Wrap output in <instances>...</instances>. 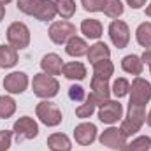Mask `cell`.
Here are the masks:
<instances>
[{
	"label": "cell",
	"instance_id": "cell-8",
	"mask_svg": "<svg viewBox=\"0 0 151 151\" xmlns=\"http://www.w3.org/2000/svg\"><path fill=\"white\" fill-rule=\"evenodd\" d=\"M109 39L118 49H125L130 42V28L123 19H113L109 28H107Z\"/></svg>",
	"mask_w": 151,
	"mask_h": 151
},
{
	"label": "cell",
	"instance_id": "cell-12",
	"mask_svg": "<svg viewBox=\"0 0 151 151\" xmlns=\"http://www.w3.org/2000/svg\"><path fill=\"white\" fill-rule=\"evenodd\" d=\"M90 88H91V97L95 99L97 106H102L104 102H107L111 99V86H109V79H102V77H97L93 76L91 77V83H90Z\"/></svg>",
	"mask_w": 151,
	"mask_h": 151
},
{
	"label": "cell",
	"instance_id": "cell-4",
	"mask_svg": "<svg viewBox=\"0 0 151 151\" xmlns=\"http://www.w3.org/2000/svg\"><path fill=\"white\" fill-rule=\"evenodd\" d=\"M35 114H37L39 121L46 127H58L63 119L60 107L51 100H40L35 106Z\"/></svg>",
	"mask_w": 151,
	"mask_h": 151
},
{
	"label": "cell",
	"instance_id": "cell-29",
	"mask_svg": "<svg viewBox=\"0 0 151 151\" xmlns=\"http://www.w3.org/2000/svg\"><path fill=\"white\" fill-rule=\"evenodd\" d=\"M16 113V100L9 95L0 97V119H9Z\"/></svg>",
	"mask_w": 151,
	"mask_h": 151
},
{
	"label": "cell",
	"instance_id": "cell-15",
	"mask_svg": "<svg viewBox=\"0 0 151 151\" xmlns=\"http://www.w3.org/2000/svg\"><path fill=\"white\" fill-rule=\"evenodd\" d=\"M81 34L86 39H93V40H99L104 34V27L99 19L95 18H86L81 21Z\"/></svg>",
	"mask_w": 151,
	"mask_h": 151
},
{
	"label": "cell",
	"instance_id": "cell-2",
	"mask_svg": "<svg viewBox=\"0 0 151 151\" xmlns=\"http://www.w3.org/2000/svg\"><path fill=\"white\" fill-rule=\"evenodd\" d=\"M32 91L34 95L42 99V100H49V99H55L60 91V83L56 77L53 76H47L44 72L34 76V81H32Z\"/></svg>",
	"mask_w": 151,
	"mask_h": 151
},
{
	"label": "cell",
	"instance_id": "cell-9",
	"mask_svg": "<svg viewBox=\"0 0 151 151\" xmlns=\"http://www.w3.org/2000/svg\"><path fill=\"white\" fill-rule=\"evenodd\" d=\"M99 119L106 125H114L123 119V106L119 100H107L102 106H99Z\"/></svg>",
	"mask_w": 151,
	"mask_h": 151
},
{
	"label": "cell",
	"instance_id": "cell-6",
	"mask_svg": "<svg viewBox=\"0 0 151 151\" xmlns=\"http://www.w3.org/2000/svg\"><path fill=\"white\" fill-rule=\"evenodd\" d=\"M12 134L16 137L18 142L21 141H30V139H35L39 135V125L37 121L30 116H21L14 121L12 125Z\"/></svg>",
	"mask_w": 151,
	"mask_h": 151
},
{
	"label": "cell",
	"instance_id": "cell-23",
	"mask_svg": "<svg viewBox=\"0 0 151 151\" xmlns=\"http://www.w3.org/2000/svg\"><path fill=\"white\" fill-rule=\"evenodd\" d=\"M135 40L144 49H150L151 47V23L150 21H144V23H141L137 27V30H135Z\"/></svg>",
	"mask_w": 151,
	"mask_h": 151
},
{
	"label": "cell",
	"instance_id": "cell-26",
	"mask_svg": "<svg viewBox=\"0 0 151 151\" xmlns=\"http://www.w3.org/2000/svg\"><path fill=\"white\" fill-rule=\"evenodd\" d=\"M151 150V137L150 135H139L135 139H132L130 142H127L123 146V150L119 151H150Z\"/></svg>",
	"mask_w": 151,
	"mask_h": 151
},
{
	"label": "cell",
	"instance_id": "cell-39",
	"mask_svg": "<svg viewBox=\"0 0 151 151\" xmlns=\"http://www.w3.org/2000/svg\"><path fill=\"white\" fill-rule=\"evenodd\" d=\"M146 16H148V18H151V4L146 7Z\"/></svg>",
	"mask_w": 151,
	"mask_h": 151
},
{
	"label": "cell",
	"instance_id": "cell-5",
	"mask_svg": "<svg viewBox=\"0 0 151 151\" xmlns=\"http://www.w3.org/2000/svg\"><path fill=\"white\" fill-rule=\"evenodd\" d=\"M130 102L128 104H135V106H144L151 100V83L146 81L144 77L137 76L132 83H130Z\"/></svg>",
	"mask_w": 151,
	"mask_h": 151
},
{
	"label": "cell",
	"instance_id": "cell-35",
	"mask_svg": "<svg viewBox=\"0 0 151 151\" xmlns=\"http://www.w3.org/2000/svg\"><path fill=\"white\" fill-rule=\"evenodd\" d=\"M125 2H127V5L132 7V9H142V7L146 5V0H125Z\"/></svg>",
	"mask_w": 151,
	"mask_h": 151
},
{
	"label": "cell",
	"instance_id": "cell-24",
	"mask_svg": "<svg viewBox=\"0 0 151 151\" xmlns=\"http://www.w3.org/2000/svg\"><path fill=\"white\" fill-rule=\"evenodd\" d=\"M55 5H56V12L62 19H70L77 11V5H76V0H55Z\"/></svg>",
	"mask_w": 151,
	"mask_h": 151
},
{
	"label": "cell",
	"instance_id": "cell-20",
	"mask_svg": "<svg viewBox=\"0 0 151 151\" xmlns=\"http://www.w3.org/2000/svg\"><path fill=\"white\" fill-rule=\"evenodd\" d=\"M47 148L51 151H72V141L69 135L55 132L47 137Z\"/></svg>",
	"mask_w": 151,
	"mask_h": 151
},
{
	"label": "cell",
	"instance_id": "cell-28",
	"mask_svg": "<svg viewBox=\"0 0 151 151\" xmlns=\"http://www.w3.org/2000/svg\"><path fill=\"white\" fill-rule=\"evenodd\" d=\"M102 12H104L107 18H111V19H118V18L123 16V12H125V5H123L121 0H107L106 5H104V11H102Z\"/></svg>",
	"mask_w": 151,
	"mask_h": 151
},
{
	"label": "cell",
	"instance_id": "cell-1",
	"mask_svg": "<svg viewBox=\"0 0 151 151\" xmlns=\"http://www.w3.org/2000/svg\"><path fill=\"white\" fill-rule=\"evenodd\" d=\"M144 123H146V107L144 106L128 104V111H127V116L121 119L119 130L130 139L132 135H135L142 128Z\"/></svg>",
	"mask_w": 151,
	"mask_h": 151
},
{
	"label": "cell",
	"instance_id": "cell-31",
	"mask_svg": "<svg viewBox=\"0 0 151 151\" xmlns=\"http://www.w3.org/2000/svg\"><path fill=\"white\" fill-rule=\"evenodd\" d=\"M40 4H42V0H18L16 7H18V11H21L23 14L34 16V18H35V14H37Z\"/></svg>",
	"mask_w": 151,
	"mask_h": 151
},
{
	"label": "cell",
	"instance_id": "cell-37",
	"mask_svg": "<svg viewBox=\"0 0 151 151\" xmlns=\"http://www.w3.org/2000/svg\"><path fill=\"white\" fill-rule=\"evenodd\" d=\"M5 18V5H2L0 4V23H2V19Z\"/></svg>",
	"mask_w": 151,
	"mask_h": 151
},
{
	"label": "cell",
	"instance_id": "cell-21",
	"mask_svg": "<svg viewBox=\"0 0 151 151\" xmlns=\"http://www.w3.org/2000/svg\"><path fill=\"white\" fill-rule=\"evenodd\" d=\"M16 63H18V49L12 47L11 44H2L0 46V67L12 69Z\"/></svg>",
	"mask_w": 151,
	"mask_h": 151
},
{
	"label": "cell",
	"instance_id": "cell-25",
	"mask_svg": "<svg viewBox=\"0 0 151 151\" xmlns=\"http://www.w3.org/2000/svg\"><path fill=\"white\" fill-rule=\"evenodd\" d=\"M99 106H97V102H95V99L91 97V93L90 95H86V99H84V102L83 104H79L77 107H76V116L79 118V119H86V118H90L91 114L95 113V109H97Z\"/></svg>",
	"mask_w": 151,
	"mask_h": 151
},
{
	"label": "cell",
	"instance_id": "cell-19",
	"mask_svg": "<svg viewBox=\"0 0 151 151\" xmlns=\"http://www.w3.org/2000/svg\"><path fill=\"white\" fill-rule=\"evenodd\" d=\"M86 56H88V62L93 65V63H97V62H100V60H107V58H111V49H109V46H107L106 42L97 40L93 46H90Z\"/></svg>",
	"mask_w": 151,
	"mask_h": 151
},
{
	"label": "cell",
	"instance_id": "cell-10",
	"mask_svg": "<svg viewBox=\"0 0 151 151\" xmlns=\"http://www.w3.org/2000/svg\"><path fill=\"white\" fill-rule=\"evenodd\" d=\"M99 141H100V144L102 146H106V148H109V150H123V146L128 142V137L118 128V127H109V128H106L102 134H100V137H99Z\"/></svg>",
	"mask_w": 151,
	"mask_h": 151
},
{
	"label": "cell",
	"instance_id": "cell-18",
	"mask_svg": "<svg viewBox=\"0 0 151 151\" xmlns=\"http://www.w3.org/2000/svg\"><path fill=\"white\" fill-rule=\"evenodd\" d=\"M121 69H123V72L137 77V76L142 74V70H144V62L137 55H127V56L121 58Z\"/></svg>",
	"mask_w": 151,
	"mask_h": 151
},
{
	"label": "cell",
	"instance_id": "cell-27",
	"mask_svg": "<svg viewBox=\"0 0 151 151\" xmlns=\"http://www.w3.org/2000/svg\"><path fill=\"white\" fill-rule=\"evenodd\" d=\"M113 74H114V63L109 60V58L93 63V76L102 77V79H109Z\"/></svg>",
	"mask_w": 151,
	"mask_h": 151
},
{
	"label": "cell",
	"instance_id": "cell-40",
	"mask_svg": "<svg viewBox=\"0 0 151 151\" xmlns=\"http://www.w3.org/2000/svg\"><path fill=\"white\" fill-rule=\"evenodd\" d=\"M11 2H12V0H0L2 5H7V4H11Z\"/></svg>",
	"mask_w": 151,
	"mask_h": 151
},
{
	"label": "cell",
	"instance_id": "cell-38",
	"mask_svg": "<svg viewBox=\"0 0 151 151\" xmlns=\"http://www.w3.org/2000/svg\"><path fill=\"white\" fill-rule=\"evenodd\" d=\"M146 123H148V127H151V109H150V113L146 114Z\"/></svg>",
	"mask_w": 151,
	"mask_h": 151
},
{
	"label": "cell",
	"instance_id": "cell-13",
	"mask_svg": "<svg viewBox=\"0 0 151 151\" xmlns=\"http://www.w3.org/2000/svg\"><path fill=\"white\" fill-rule=\"evenodd\" d=\"M97 132H99L97 125H93L90 121H83L74 128V139L79 146H90V144L95 142Z\"/></svg>",
	"mask_w": 151,
	"mask_h": 151
},
{
	"label": "cell",
	"instance_id": "cell-17",
	"mask_svg": "<svg viewBox=\"0 0 151 151\" xmlns=\"http://www.w3.org/2000/svg\"><path fill=\"white\" fill-rule=\"evenodd\" d=\"M62 74L70 81H83L88 76V70L83 62H67V63H63Z\"/></svg>",
	"mask_w": 151,
	"mask_h": 151
},
{
	"label": "cell",
	"instance_id": "cell-33",
	"mask_svg": "<svg viewBox=\"0 0 151 151\" xmlns=\"http://www.w3.org/2000/svg\"><path fill=\"white\" fill-rule=\"evenodd\" d=\"M69 99L72 102H84L86 99V90L81 86V84H72L69 88Z\"/></svg>",
	"mask_w": 151,
	"mask_h": 151
},
{
	"label": "cell",
	"instance_id": "cell-30",
	"mask_svg": "<svg viewBox=\"0 0 151 151\" xmlns=\"http://www.w3.org/2000/svg\"><path fill=\"white\" fill-rule=\"evenodd\" d=\"M128 91H130V81H128L127 77H118L113 83V86H111V93H113L116 99L127 97Z\"/></svg>",
	"mask_w": 151,
	"mask_h": 151
},
{
	"label": "cell",
	"instance_id": "cell-32",
	"mask_svg": "<svg viewBox=\"0 0 151 151\" xmlns=\"http://www.w3.org/2000/svg\"><path fill=\"white\" fill-rule=\"evenodd\" d=\"M107 0H81V5L86 12H102Z\"/></svg>",
	"mask_w": 151,
	"mask_h": 151
},
{
	"label": "cell",
	"instance_id": "cell-22",
	"mask_svg": "<svg viewBox=\"0 0 151 151\" xmlns=\"http://www.w3.org/2000/svg\"><path fill=\"white\" fill-rule=\"evenodd\" d=\"M56 16H58V12H56L55 0H42L37 14H35V19H39V21H51Z\"/></svg>",
	"mask_w": 151,
	"mask_h": 151
},
{
	"label": "cell",
	"instance_id": "cell-7",
	"mask_svg": "<svg viewBox=\"0 0 151 151\" xmlns=\"http://www.w3.org/2000/svg\"><path fill=\"white\" fill-rule=\"evenodd\" d=\"M47 35L51 39V42L56 44V46L67 44V40L76 35V25H72L69 19L53 21L51 27H49V30H47Z\"/></svg>",
	"mask_w": 151,
	"mask_h": 151
},
{
	"label": "cell",
	"instance_id": "cell-36",
	"mask_svg": "<svg viewBox=\"0 0 151 151\" xmlns=\"http://www.w3.org/2000/svg\"><path fill=\"white\" fill-rule=\"evenodd\" d=\"M141 60L150 67V74H151V49H146L144 53H142V56H141Z\"/></svg>",
	"mask_w": 151,
	"mask_h": 151
},
{
	"label": "cell",
	"instance_id": "cell-34",
	"mask_svg": "<svg viewBox=\"0 0 151 151\" xmlns=\"http://www.w3.org/2000/svg\"><path fill=\"white\" fill-rule=\"evenodd\" d=\"M12 130H0V151H7L12 144Z\"/></svg>",
	"mask_w": 151,
	"mask_h": 151
},
{
	"label": "cell",
	"instance_id": "cell-16",
	"mask_svg": "<svg viewBox=\"0 0 151 151\" xmlns=\"http://www.w3.org/2000/svg\"><path fill=\"white\" fill-rule=\"evenodd\" d=\"M88 49H90L88 42L83 37H77V35H74L72 39H69L67 44H65V53L69 56H72V58H81V56L88 55Z\"/></svg>",
	"mask_w": 151,
	"mask_h": 151
},
{
	"label": "cell",
	"instance_id": "cell-14",
	"mask_svg": "<svg viewBox=\"0 0 151 151\" xmlns=\"http://www.w3.org/2000/svg\"><path fill=\"white\" fill-rule=\"evenodd\" d=\"M40 69H42L44 74H47V76H53V77L60 76L62 74V69H63V60L56 53H47L40 60Z\"/></svg>",
	"mask_w": 151,
	"mask_h": 151
},
{
	"label": "cell",
	"instance_id": "cell-11",
	"mask_svg": "<svg viewBox=\"0 0 151 151\" xmlns=\"http://www.w3.org/2000/svg\"><path fill=\"white\" fill-rule=\"evenodd\" d=\"M2 84H4V90H5L7 93H11V95H19V93L27 91L30 81H28V76L25 74V72L18 70V72H11V74L5 76V79H4Z\"/></svg>",
	"mask_w": 151,
	"mask_h": 151
},
{
	"label": "cell",
	"instance_id": "cell-3",
	"mask_svg": "<svg viewBox=\"0 0 151 151\" xmlns=\"http://www.w3.org/2000/svg\"><path fill=\"white\" fill-rule=\"evenodd\" d=\"M5 37H7V42L12 47H16L18 51L27 49L30 46V28L23 21H14V23L9 25V28L5 32Z\"/></svg>",
	"mask_w": 151,
	"mask_h": 151
}]
</instances>
